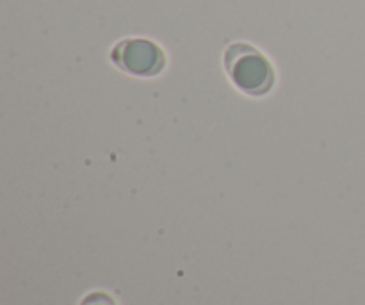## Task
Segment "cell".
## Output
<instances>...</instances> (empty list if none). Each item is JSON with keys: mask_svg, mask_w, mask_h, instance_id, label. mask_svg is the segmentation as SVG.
<instances>
[{"mask_svg": "<svg viewBox=\"0 0 365 305\" xmlns=\"http://www.w3.org/2000/svg\"><path fill=\"white\" fill-rule=\"evenodd\" d=\"M81 305H118L116 300L103 291H93L82 300Z\"/></svg>", "mask_w": 365, "mask_h": 305, "instance_id": "3", "label": "cell"}, {"mask_svg": "<svg viewBox=\"0 0 365 305\" xmlns=\"http://www.w3.org/2000/svg\"><path fill=\"white\" fill-rule=\"evenodd\" d=\"M223 64L232 84L245 95L260 99L274 89L277 71L273 63L250 43L237 41L228 45L223 54Z\"/></svg>", "mask_w": 365, "mask_h": 305, "instance_id": "1", "label": "cell"}, {"mask_svg": "<svg viewBox=\"0 0 365 305\" xmlns=\"http://www.w3.org/2000/svg\"><path fill=\"white\" fill-rule=\"evenodd\" d=\"M110 61L125 74L141 79L157 77L168 64L163 46L148 38H125L118 41L110 50Z\"/></svg>", "mask_w": 365, "mask_h": 305, "instance_id": "2", "label": "cell"}]
</instances>
